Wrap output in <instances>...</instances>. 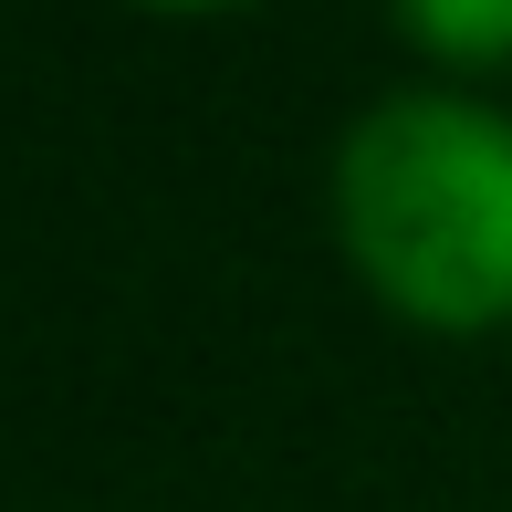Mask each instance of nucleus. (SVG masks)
I'll use <instances>...</instances> for the list:
<instances>
[{"label": "nucleus", "mask_w": 512, "mask_h": 512, "mask_svg": "<svg viewBox=\"0 0 512 512\" xmlns=\"http://www.w3.org/2000/svg\"><path fill=\"white\" fill-rule=\"evenodd\" d=\"M335 230L408 324L512 314V115L481 95H387L335 147Z\"/></svg>", "instance_id": "f257e3e1"}, {"label": "nucleus", "mask_w": 512, "mask_h": 512, "mask_svg": "<svg viewBox=\"0 0 512 512\" xmlns=\"http://www.w3.org/2000/svg\"><path fill=\"white\" fill-rule=\"evenodd\" d=\"M398 21L450 63H512V0H398Z\"/></svg>", "instance_id": "f03ea898"}, {"label": "nucleus", "mask_w": 512, "mask_h": 512, "mask_svg": "<svg viewBox=\"0 0 512 512\" xmlns=\"http://www.w3.org/2000/svg\"><path fill=\"white\" fill-rule=\"evenodd\" d=\"M178 11H209V0H178Z\"/></svg>", "instance_id": "7ed1b4c3"}]
</instances>
